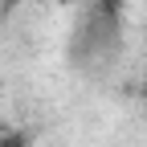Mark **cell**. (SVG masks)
<instances>
[{"label": "cell", "mask_w": 147, "mask_h": 147, "mask_svg": "<svg viewBox=\"0 0 147 147\" xmlns=\"http://www.w3.org/2000/svg\"><path fill=\"white\" fill-rule=\"evenodd\" d=\"M0 147H33V139L21 127H0Z\"/></svg>", "instance_id": "cell-1"}, {"label": "cell", "mask_w": 147, "mask_h": 147, "mask_svg": "<svg viewBox=\"0 0 147 147\" xmlns=\"http://www.w3.org/2000/svg\"><path fill=\"white\" fill-rule=\"evenodd\" d=\"M8 8H21V4H49V0H4Z\"/></svg>", "instance_id": "cell-2"}]
</instances>
